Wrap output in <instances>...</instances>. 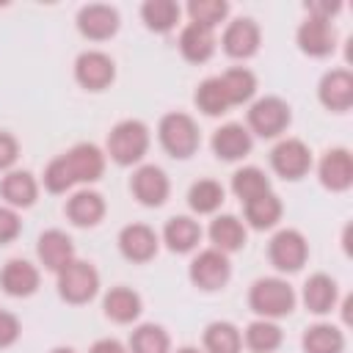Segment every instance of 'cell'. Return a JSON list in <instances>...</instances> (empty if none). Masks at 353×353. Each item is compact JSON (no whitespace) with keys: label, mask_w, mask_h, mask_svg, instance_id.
Returning <instances> with one entry per match:
<instances>
[{"label":"cell","mask_w":353,"mask_h":353,"mask_svg":"<svg viewBox=\"0 0 353 353\" xmlns=\"http://www.w3.org/2000/svg\"><path fill=\"white\" fill-rule=\"evenodd\" d=\"M221 85H223L229 102H232V105H240V102H248V99L254 97V91H256V77H254L248 69L237 66V69H226V72L221 74Z\"/></svg>","instance_id":"31"},{"label":"cell","mask_w":353,"mask_h":353,"mask_svg":"<svg viewBox=\"0 0 353 353\" xmlns=\"http://www.w3.org/2000/svg\"><path fill=\"white\" fill-rule=\"evenodd\" d=\"M320 182L331 190H345L353 182V157L347 149H331L320 160Z\"/></svg>","instance_id":"19"},{"label":"cell","mask_w":353,"mask_h":353,"mask_svg":"<svg viewBox=\"0 0 353 353\" xmlns=\"http://www.w3.org/2000/svg\"><path fill=\"white\" fill-rule=\"evenodd\" d=\"M19 336V320L11 312L0 309V347H8L11 342H17Z\"/></svg>","instance_id":"41"},{"label":"cell","mask_w":353,"mask_h":353,"mask_svg":"<svg viewBox=\"0 0 353 353\" xmlns=\"http://www.w3.org/2000/svg\"><path fill=\"white\" fill-rule=\"evenodd\" d=\"M77 28H80L83 36H88L94 41L110 39L119 30V11L110 8V6H102V3H91V6L80 8Z\"/></svg>","instance_id":"11"},{"label":"cell","mask_w":353,"mask_h":353,"mask_svg":"<svg viewBox=\"0 0 353 353\" xmlns=\"http://www.w3.org/2000/svg\"><path fill=\"white\" fill-rule=\"evenodd\" d=\"M74 182H72V176H69V171H66V165H63V157H55L50 165H47V171H44V188L50 190V193H63L66 188H72Z\"/></svg>","instance_id":"39"},{"label":"cell","mask_w":353,"mask_h":353,"mask_svg":"<svg viewBox=\"0 0 353 353\" xmlns=\"http://www.w3.org/2000/svg\"><path fill=\"white\" fill-rule=\"evenodd\" d=\"M163 237H165V243H168L171 251L185 254V251L196 248V243L201 240V226L193 218H188V215H176V218H171L165 223Z\"/></svg>","instance_id":"24"},{"label":"cell","mask_w":353,"mask_h":353,"mask_svg":"<svg viewBox=\"0 0 353 353\" xmlns=\"http://www.w3.org/2000/svg\"><path fill=\"white\" fill-rule=\"evenodd\" d=\"M17 154H19L17 141H14L8 132H0V171H3V168H8V165H14Z\"/></svg>","instance_id":"42"},{"label":"cell","mask_w":353,"mask_h":353,"mask_svg":"<svg viewBox=\"0 0 353 353\" xmlns=\"http://www.w3.org/2000/svg\"><path fill=\"white\" fill-rule=\"evenodd\" d=\"M135 199L146 207H160L168 199V176L157 165H141L130 182Z\"/></svg>","instance_id":"12"},{"label":"cell","mask_w":353,"mask_h":353,"mask_svg":"<svg viewBox=\"0 0 353 353\" xmlns=\"http://www.w3.org/2000/svg\"><path fill=\"white\" fill-rule=\"evenodd\" d=\"M113 74H116L113 61H110L105 52H97V50L83 52V55L77 58V63H74V77H77V83H80L83 88H88V91H102V88H108V85L113 83Z\"/></svg>","instance_id":"8"},{"label":"cell","mask_w":353,"mask_h":353,"mask_svg":"<svg viewBox=\"0 0 353 353\" xmlns=\"http://www.w3.org/2000/svg\"><path fill=\"white\" fill-rule=\"evenodd\" d=\"M248 303L262 317H284L295 306V292L281 279H259L248 292Z\"/></svg>","instance_id":"2"},{"label":"cell","mask_w":353,"mask_h":353,"mask_svg":"<svg viewBox=\"0 0 353 353\" xmlns=\"http://www.w3.org/2000/svg\"><path fill=\"white\" fill-rule=\"evenodd\" d=\"M99 287V276L88 262L72 259L66 268L58 270V292L63 301L69 303H85L97 295Z\"/></svg>","instance_id":"4"},{"label":"cell","mask_w":353,"mask_h":353,"mask_svg":"<svg viewBox=\"0 0 353 353\" xmlns=\"http://www.w3.org/2000/svg\"><path fill=\"white\" fill-rule=\"evenodd\" d=\"M179 50H182V55H185L188 61H193V63L207 61V58L212 55V50H215L212 28H204V25L190 22V25L182 30V36H179Z\"/></svg>","instance_id":"23"},{"label":"cell","mask_w":353,"mask_h":353,"mask_svg":"<svg viewBox=\"0 0 353 353\" xmlns=\"http://www.w3.org/2000/svg\"><path fill=\"white\" fill-rule=\"evenodd\" d=\"M232 190H234V196L245 204V201H251V199H256V196L270 193V182H268V176H265L259 168L248 165V168H240V171L232 176Z\"/></svg>","instance_id":"32"},{"label":"cell","mask_w":353,"mask_h":353,"mask_svg":"<svg viewBox=\"0 0 353 353\" xmlns=\"http://www.w3.org/2000/svg\"><path fill=\"white\" fill-rule=\"evenodd\" d=\"M188 14H190V19H193L196 25L215 28V25L229 14V3H223V0H190Z\"/></svg>","instance_id":"38"},{"label":"cell","mask_w":353,"mask_h":353,"mask_svg":"<svg viewBox=\"0 0 353 353\" xmlns=\"http://www.w3.org/2000/svg\"><path fill=\"white\" fill-rule=\"evenodd\" d=\"M259 47V28L254 19H234L229 22L226 33H223V50L232 55V58H248L254 55Z\"/></svg>","instance_id":"17"},{"label":"cell","mask_w":353,"mask_h":353,"mask_svg":"<svg viewBox=\"0 0 353 353\" xmlns=\"http://www.w3.org/2000/svg\"><path fill=\"white\" fill-rule=\"evenodd\" d=\"M149 149V130L143 121L138 119H127L119 121L110 135H108V154L119 163V165H132L138 163Z\"/></svg>","instance_id":"1"},{"label":"cell","mask_w":353,"mask_h":353,"mask_svg":"<svg viewBox=\"0 0 353 353\" xmlns=\"http://www.w3.org/2000/svg\"><path fill=\"white\" fill-rule=\"evenodd\" d=\"M119 248L132 262H149L157 254V234L146 223H130L119 234Z\"/></svg>","instance_id":"14"},{"label":"cell","mask_w":353,"mask_h":353,"mask_svg":"<svg viewBox=\"0 0 353 353\" xmlns=\"http://www.w3.org/2000/svg\"><path fill=\"white\" fill-rule=\"evenodd\" d=\"M342 347H345L342 331L328 323H317V325L306 328V334H303L306 353H342Z\"/></svg>","instance_id":"28"},{"label":"cell","mask_w":353,"mask_h":353,"mask_svg":"<svg viewBox=\"0 0 353 353\" xmlns=\"http://www.w3.org/2000/svg\"><path fill=\"white\" fill-rule=\"evenodd\" d=\"M320 102L328 110H347L353 105V74L347 69H334L320 80Z\"/></svg>","instance_id":"15"},{"label":"cell","mask_w":353,"mask_h":353,"mask_svg":"<svg viewBox=\"0 0 353 353\" xmlns=\"http://www.w3.org/2000/svg\"><path fill=\"white\" fill-rule=\"evenodd\" d=\"M243 336L232 323H210L204 331V347L207 353H240Z\"/></svg>","instance_id":"29"},{"label":"cell","mask_w":353,"mask_h":353,"mask_svg":"<svg viewBox=\"0 0 353 353\" xmlns=\"http://www.w3.org/2000/svg\"><path fill=\"white\" fill-rule=\"evenodd\" d=\"M268 254H270V262H273L279 270H298V268L306 262L309 248H306V240H303L301 232H295V229H281V232L270 240Z\"/></svg>","instance_id":"10"},{"label":"cell","mask_w":353,"mask_h":353,"mask_svg":"<svg viewBox=\"0 0 353 353\" xmlns=\"http://www.w3.org/2000/svg\"><path fill=\"white\" fill-rule=\"evenodd\" d=\"M210 240L215 243L218 251L229 254L245 245V229L234 215H218L210 226Z\"/></svg>","instance_id":"26"},{"label":"cell","mask_w":353,"mask_h":353,"mask_svg":"<svg viewBox=\"0 0 353 353\" xmlns=\"http://www.w3.org/2000/svg\"><path fill=\"white\" fill-rule=\"evenodd\" d=\"M303 303L314 314L331 312L334 303H336V281L331 276H325V273H314L303 284Z\"/></svg>","instance_id":"21"},{"label":"cell","mask_w":353,"mask_h":353,"mask_svg":"<svg viewBox=\"0 0 353 353\" xmlns=\"http://www.w3.org/2000/svg\"><path fill=\"white\" fill-rule=\"evenodd\" d=\"M52 353H74L72 347H58V350H52Z\"/></svg>","instance_id":"44"},{"label":"cell","mask_w":353,"mask_h":353,"mask_svg":"<svg viewBox=\"0 0 353 353\" xmlns=\"http://www.w3.org/2000/svg\"><path fill=\"white\" fill-rule=\"evenodd\" d=\"M176 353H199L196 347H182V350H176Z\"/></svg>","instance_id":"45"},{"label":"cell","mask_w":353,"mask_h":353,"mask_svg":"<svg viewBox=\"0 0 353 353\" xmlns=\"http://www.w3.org/2000/svg\"><path fill=\"white\" fill-rule=\"evenodd\" d=\"M212 152L221 160H240L251 152V132L243 124H223L212 135Z\"/></svg>","instance_id":"18"},{"label":"cell","mask_w":353,"mask_h":353,"mask_svg":"<svg viewBox=\"0 0 353 353\" xmlns=\"http://www.w3.org/2000/svg\"><path fill=\"white\" fill-rule=\"evenodd\" d=\"M63 157V165L72 176V182H94L105 171V154L94 143H77Z\"/></svg>","instance_id":"9"},{"label":"cell","mask_w":353,"mask_h":353,"mask_svg":"<svg viewBox=\"0 0 353 353\" xmlns=\"http://www.w3.org/2000/svg\"><path fill=\"white\" fill-rule=\"evenodd\" d=\"M188 201H190V207L196 212H215L221 207V201H223V188L218 182H212V179H199L190 188Z\"/></svg>","instance_id":"37"},{"label":"cell","mask_w":353,"mask_h":353,"mask_svg":"<svg viewBox=\"0 0 353 353\" xmlns=\"http://www.w3.org/2000/svg\"><path fill=\"white\" fill-rule=\"evenodd\" d=\"M290 124V108L279 97L256 99L248 110V127L262 138H276Z\"/></svg>","instance_id":"5"},{"label":"cell","mask_w":353,"mask_h":353,"mask_svg":"<svg viewBox=\"0 0 353 353\" xmlns=\"http://www.w3.org/2000/svg\"><path fill=\"white\" fill-rule=\"evenodd\" d=\"M141 17H143L146 28H152V30H157V33H165V30H171V28L176 25V19H179V6H176L174 0H149V3H143Z\"/></svg>","instance_id":"33"},{"label":"cell","mask_w":353,"mask_h":353,"mask_svg":"<svg viewBox=\"0 0 353 353\" xmlns=\"http://www.w3.org/2000/svg\"><path fill=\"white\" fill-rule=\"evenodd\" d=\"M270 165L284 179H301L312 165V154L303 146V141L287 138V141L276 143V149L270 152Z\"/></svg>","instance_id":"7"},{"label":"cell","mask_w":353,"mask_h":353,"mask_svg":"<svg viewBox=\"0 0 353 353\" xmlns=\"http://www.w3.org/2000/svg\"><path fill=\"white\" fill-rule=\"evenodd\" d=\"M105 314L116 323H132L141 314V298L138 292L127 290V287H113L105 295Z\"/></svg>","instance_id":"27"},{"label":"cell","mask_w":353,"mask_h":353,"mask_svg":"<svg viewBox=\"0 0 353 353\" xmlns=\"http://www.w3.org/2000/svg\"><path fill=\"white\" fill-rule=\"evenodd\" d=\"M196 105L199 110H204L207 116H221L226 113V108L232 105L223 85H221V77H207L199 88H196Z\"/></svg>","instance_id":"34"},{"label":"cell","mask_w":353,"mask_h":353,"mask_svg":"<svg viewBox=\"0 0 353 353\" xmlns=\"http://www.w3.org/2000/svg\"><path fill=\"white\" fill-rule=\"evenodd\" d=\"M130 353H168V334L160 325H141L130 336Z\"/></svg>","instance_id":"35"},{"label":"cell","mask_w":353,"mask_h":353,"mask_svg":"<svg viewBox=\"0 0 353 353\" xmlns=\"http://www.w3.org/2000/svg\"><path fill=\"white\" fill-rule=\"evenodd\" d=\"M229 273H232L229 259L218 248H207L190 262V279L201 290H221L229 281Z\"/></svg>","instance_id":"6"},{"label":"cell","mask_w":353,"mask_h":353,"mask_svg":"<svg viewBox=\"0 0 353 353\" xmlns=\"http://www.w3.org/2000/svg\"><path fill=\"white\" fill-rule=\"evenodd\" d=\"M160 143L171 157H190L199 149V127L188 113H168L160 121Z\"/></svg>","instance_id":"3"},{"label":"cell","mask_w":353,"mask_h":353,"mask_svg":"<svg viewBox=\"0 0 353 353\" xmlns=\"http://www.w3.org/2000/svg\"><path fill=\"white\" fill-rule=\"evenodd\" d=\"M39 259H41L44 268H50L55 273L61 268H66L74 259V245H72L69 234L61 232V229H47L39 237Z\"/></svg>","instance_id":"16"},{"label":"cell","mask_w":353,"mask_h":353,"mask_svg":"<svg viewBox=\"0 0 353 353\" xmlns=\"http://www.w3.org/2000/svg\"><path fill=\"white\" fill-rule=\"evenodd\" d=\"M66 215L77 226H94L105 215V199L94 190H80L66 201Z\"/></svg>","instance_id":"22"},{"label":"cell","mask_w":353,"mask_h":353,"mask_svg":"<svg viewBox=\"0 0 353 353\" xmlns=\"http://www.w3.org/2000/svg\"><path fill=\"white\" fill-rule=\"evenodd\" d=\"M91 353H127V350H124L121 342H116V339H99V342H94Z\"/></svg>","instance_id":"43"},{"label":"cell","mask_w":353,"mask_h":353,"mask_svg":"<svg viewBox=\"0 0 353 353\" xmlns=\"http://www.w3.org/2000/svg\"><path fill=\"white\" fill-rule=\"evenodd\" d=\"M279 218H281V201L273 193H265V196L245 201V221L254 229H270Z\"/></svg>","instance_id":"30"},{"label":"cell","mask_w":353,"mask_h":353,"mask_svg":"<svg viewBox=\"0 0 353 353\" xmlns=\"http://www.w3.org/2000/svg\"><path fill=\"white\" fill-rule=\"evenodd\" d=\"M22 229V221L14 210L8 207H0V243H11Z\"/></svg>","instance_id":"40"},{"label":"cell","mask_w":353,"mask_h":353,"mask_svg":"<svg viewBox=\"0 0 353 353\" xmlns=\"http://www.w3.org/2000/svg\"><path fill=\"white\" fill-rule=\"evenodd\" d=\"M245 345L254 353H270L281 345V331H279V325H273L268 320H256L245 331Z\"/></svg>","instance_id":"36"},{"label":"cell","mask_w":353,"mask_h":353,"mask_svg":"<svg viewBox=\"0 0 353 353\" xmlns=\"http://www.w3.org/2000/svg\"><path fill=\"white\" fill-rule=\"evenodd\" d=\"M0 193H3V199H6L8 204H14V207H30V204L36 201L39 188H36V179H33L28 171H11V174L3 176Z\"/></svg>","instance_id":"25"},{"label":"cell","mask_w":353,"mask_h":353,"mask_svg":"<svg viewBox=\"0 0 353 353\" xmlns=\"http://www.w3.org/2000/svg\"><path fill=\"white\" fill-rule=\"evenodd\" d=\"M298 44L306 55L323 58L334 50L336 44V30L331 25V19H320V17H309L301 28H298Z\"/></svg>","instance_id":"13"},{"label":"cell","mask_w":353,"mask_h":353,"mask_svg":"<svg viewBox=\"0 0 353 353\" xmlns=\"http://www.w3.org/2000/svg\"><path fill=\"white\" fill-rule=\"evenodd\" d=\"M0 284L8 295L14 298H25V295H33L36 287H39V270L25 262V259H11L3 273H0Z\"/></svg>","instance_id":"20"}]
</instances>
